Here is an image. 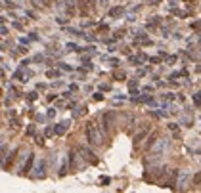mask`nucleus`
<instances>
[{
    "label": "nucleus",
    "mask_w": 201,
    "mask_h": 193,
    "mask_svg": "<svg viewBox=\"0 0 201 193\" xmlns=\"http://www.w3.org/2000/svg\"><path fill=\"white\" fill-rule=\"evenodd\" d=\"M33 161H35V157H33V155H29L27 163H25V166H23V174H27L29 170H31V166H33Z\"/></svg>",
    "instance_id": "obj_2"
},
{
    "label": "nucleus",
    "mask_w": 201,
    "mask_h": 193,
    "mask_svg": "<svg viewBox=\"0 0 201 193\" xmlns=\"http://www.w3.org/2000/svg\"><path fill=\"white\" fill-rule=\"evenodd\" d=\"M119 14H123V8H115V10H111V15H119Z\"/></svg>",
    "instance_id": "obj_4"
},
{
    "label": "nucleus",
    "mask_w": 201,
    "mask_h": 193,
    "mask_svg": "<svg viewBox=\"0 0 201 193\" xmlns=\"http://www.w3.org/2000/svg\"><path fill=\"white\" fill-rule=\"evenodd\" d=\"M199 182H201V174H199V176H195V184H199Z\"/></svg>",
    "instance_id": "obj_5"
},
{
    "label": "nucleus",
    "mask_w": 201,
    "mask_h": 193,
    "mask_svg": "<svg viewBox=\"0 0 201 193\" xmlns=\"http://www.w3.org/2000/svg\"><path fill=\"white\" fill-rule=\"evenodd\" d=\"M100 4L102 6H107V0H100Z\"/></svg>",
    "instance_id": "obj_6"
},
{
    "label": "nucleus",
    "mask_w": 201,
    "mask_h": 193,
    "mask_svg": "<svg viewBox=\"0 0 201 193\" xmlns=\"http://www.w3.org/2000/svg\"><path fill=\"white\" fill-rule=\"evenodd\" d=\"M86 140H88V143H90V145H98V143H102V138L98 136L94 122H90V124L86 126Z\"/></svg>",
    "instance_id": "obj_1"
},
{
    "label": "nucleus",
    "mask_w": 201,
    "mask_h": 193,
    "mask_svg": "<svg viewBox=\"0 0 201 193\" xmlns=\"http://www.w3.org/2000/svg\"><path fill=\"white\" fill-rule=\"evenodd\" d=\"M155 140H157V134H153V136H151V138H150V142L146 143V149H151V145L155 143Z\"/></svg>",
    "instance_id": "obj_3"
}]
</instances>
